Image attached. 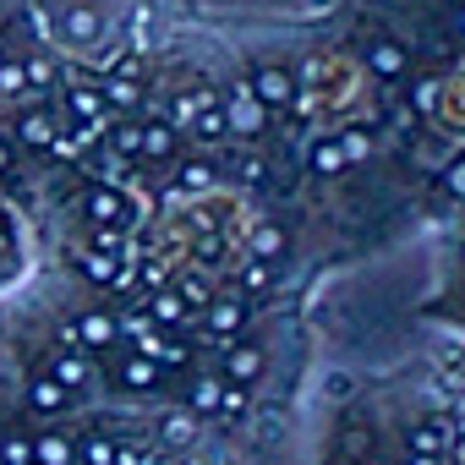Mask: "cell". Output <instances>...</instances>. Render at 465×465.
<instances>
[{
  "label": "cell",
  "mask_w": 465,
  "mask_h": 465,
  "mask_svg": "<svg viewBox=\"0 0 465 465\" xmlns=\"http://www.w3.org/2000/svg\"><path fill=\"white\" fill-rule=\"evenodd\" d=\"M361 55H367V66H372V77H383V83H400L405 66H411V55H405L394 39H367Z\"/></svg>",
  "instance_id": "6da1fadb"
},
{
  "label": "cell",
  "mask_w": 465,
  "mask_h": 465,
  "mask_svg": "<svg viewBox=\"0 0 465 465\" xmlns=\"http://www.w3.org/2000/svg\"><path fill=\"white\" fill-rule=\"evenodd\" d=\"M252 94L269 110H285V104H296V77L285 66H263V72H252Z\"/></svg>",
  "instance_id": "7a4b0ae2"
},
{
  "label": "cell",
  "mask_w": 465,
  "mask_h": 465,
  "mask_svg": "<svg viewBox=\"0 0 465 465\" xmlns=\"http://www.w3.org/2000/svg\"><path fill=\"white\" fill-rule=\"evenodd\" d=\"M224 378H230V383H242V389L258 383V378H263V351H258V345H230V356H224Z\"/></svg>",
  "instance_id": "3957f363"
},
{
  "label": "cell",
  "mask_w": 465,
  "mask_h": 465,
  "mask_svg": "<svg viewBox=\"0 0 465 465\" xmlns=\"http://www.w3.org/2000/svg\"><path fill=\"white\" fill-rule=\"evenodd\" d=\"M247 296H219V302H208V329L213 334H236L242 323H247Z\"/></svg>",
  "instance_id": "277c9868"
},
{
  "label": "cell",
  "mask_w": 465,
  "mask_h": 465,
  "mask_svg": "<svg viewBox=\"0 0 465 465\" xmlns=\"http://www.w3.org/2000/svg\"><path fill=\"white\" fill-rule=\"evenodd\" d=\"M88 208H94L99 224H132V203L121 192H110V186H94L88 192Z\"/></svg>",
  "instance_id": "5b68a950"
},
{
  "label": "cell",
  "mask_w": 465,
  "mask_h": 465,
  "mask_svg": "<svg viewBox=\"0 0 465 465\" xmlns=\"http://www.w3.org/2000/svg\"><path fill=\"white\" fill-rule=\"evenodd\" d=\"M115 383H121V389H132V394H153V383H159V361L137 351V356L115 372Z\"/></svg>",
  "instance_id": "8992f818"
},
{
  "label": "cell",
  "mask_w": 465,
  "mask_h": 465,
  "mask_svg": "<svg viewBox=\"0 0 465 465\" xmlns=\"http://www.w3.org/2000/svg\"><path fill=\"white\" fill-rule=\"evenodd\" d=\"M137 351L153 356L159 367H186V361H192V345H181V340H159V334H143Z\"/></svg>",
  "instance_id": "52a82bcc"
},
{
  "label": "cell",
  "mask_w": 465,
  "mask_h": 465,
  "mask_svg": "<svg viewBox=\"0 0 465 465\" xmlns=\"http://www.w3.org/2000/svg\"><path fill=\"white\" fill-rule=\"evenodd\" d=\"M224 121L236 126V132H263V121H269V104L258 99V94H247V99H236L224 110Z\"/></svg>",
  "instance_id": "ba28073f"
},
{
  "label": "cell",
  "mask_w": 465,
  "mask_h": 465,
  "mask_svg": "<svg viewBox=\"0 0 465 465\" xmlns=\"http://www.w3.org/2000/svg\"><path fill=\"white\" fill-rule=\"evenodd\" d=\"M17 137H23L28 148H50V143H55V115H50V110H28V115L17 121Z\"/></svg>",
  "instance_id": "9c48e42d"
},
{
  "label": "cell",
  "mask_w": 465,
  "mask_h": 465,
  "mask_svg": "<svg viewBox=\"0 0 465 465\" xmlns=\"http://www.w3.org/2000/svg\"><path fill=\"white\" fill-rule=\"evenodd\" d=\"M66 400H72V389H66L55 372H50V378H34V389H28V405H34V411H61Z\"/></svg>",
  "instance_id": "30bf717a"
},
{
  "label": "cell",
  "mask_w": 465,
  "mask_h": 465,
  "mask_svg": "<svg viewBox=\"0 0 465 465\" xmlns=\"http://www.w3.org/2000/svg\"><path fill=\"white\" fill-rule=\"evenodd\" d=\"M77 340H83V345H94V351H110V345H115V318L88 312V318H83V329H77Z\"/></svg>",
  "instance_id": "8fae6325"
},
{
  "label": "cell",
  "mask_w": 465,
  "mask_h": 465,
  "mask_svg": "<svg viewBox=\"0 0 465 465\" xmlns=\"http://www.w3.org/2000/svg\"><path fill=\"white\" fill-rule=\"evenodd\" d=\"M285 247H291V236H285L280 224H263L258 236H252V258H269L274 263V258H285Z\"/></svg>",
  "instance_id": "7c38bea8"
},
{
  "label": "cell",
  "mask_w": 465,
  "mask_h": 465,
  "mask_svg": "<svg viewBox=\"0 0 465 465\" xmlns=\"http://www.w3.org/2000/svg\"><path fill=\"white\" fill-rule=\"evenodd\" d=\"M411 449H421V454H443V449H449V427H443V421H421V427L411 432Z\"/></svg>",
  "instance_id": "4fadbf2b"
},
{
  "label": "cell",
  "mask_w": 465,
  "mask_h": 465,
  "mask_svg": "<svg viewBox=\"0 0 465 465\" xmlns=\"http://www.w3.org/2000/svg\"><path fill=\"white\" fill-rule=\"evenodd\" d=\"M115 269H121V263H115L110 252H83V274H88L94 285H110V280H115Z\"/></svg>",
  "instance_id": "5bb4252c"
},
{
  "label": "cell",
  "mask_w": 465,
  "mask_h": 465,
  "mask_svg": "<svg viewBox=\"0 0 465 465\" xmlns=\"http://www.w3.org/2000/svg\"><path fill=\"white\" fill-rule=\"evenodd\" d=\"M55 378H61L66 389H83V383H88V361H83L77 351H66V356L55 361Z\"/></svg>",
  "instance_id": "9a60e30c"
},
{
  "label": "cell",
  "mask_w": 465,
  "mask_h": 465,
  "mask_svg": "<svg viewBox=\"0 0 465 465\" xmlns=\"http://www.w3.org/2000/svg\"><path fill=\"white\" fill-rule=\"evenodd\" d=\"M170 148H175V132L170 126H143V153L148 159H164Z\"/></svg>",
  "instance_id": "2e32d148"
},
{
  "label": "cell",
  "mask_w": 465,
  "mask_h": 465,
  "mask_svg": "<svg viewBox=\"0 0 465 465\" xmlns=\"http://www.w3.org/2000/svg\"><path fill=\"white\" fill-rule=\"evenodd\" d=\"M312 170H318V175L345 170V148H340V143H318V148H312Z\"/></svg>",
  "instance_id": "e0dca14e"
},
{
  "label": "cell",
  "mask_w": 465,
  "mask_h": 465,
  "mask_svg": "<svg viewBox=\"0 0 465 465\" xmlns=\"http://www.w3.org/2000/svg\"><path fill=\"white\" fill-rule=\"evenodd\" d=\"M153 318H159V323H181V318H186L181 291H159V296H153Z\"/></svg>",
  "instance_id": "ac0fdd59"
},
{
  "label": "cell",
  "mask_w": 465,
  "mask_h": 465,
  "mask_svg": "<svg viewBox=\"0 0 465 465\" xmlns=\"http://www.w3.org/2000/svg\"><path fill=\"white\" fill-rule=\"evenodd\" d=\"M219 394H224V383H213V378H203V383H192V411H197V416H208V411H219Z\"/></svg>",
  "instance_id": "d6986e66"
},
{
  "label": "cell",
  "mask_w": 465,
  "mask_h": 465,
  "mask_svg": "<svg viewBox=\"0 0 465 465\" xmlns=\"http://www.w3.org/2000/svg\"><path fill=\"white\" fill-rule=\"evenodd\" d=\"M39 460H45V465H66V460H72V443H66L61 432H45V438H39Z\"/></svg>",
  "instance_id": "ffe728a7"
},
{
  "label": "cell",
  "mask_w": 465,
  "mask_h": 465,
  "mask_svg": "<svg viewBox=\"0 0 465 465\" xmlns=\"http://www.w3.org/2000/svg\"><path fill=\"white\" fill-rule=\"evenodd\" d=\"M242 285H247V291H269V285H274V263H269V258L247 263V269H242Z\"/></svg>",
  "instance_id": "44dd1931"
},
{
  "label": "cell",
  "mask_w": 465,
  "mask_h": 465,
  "mask_svg": "<svg viewBox=\"0 0 465 465\" xmlns=\"http://www.w3.org/2000/svg\"><path fill=\"white\" fill-rule=\"evenodd\" d=\"M159 438H164V443H175V449H181V443H186V438H192V416H164V421H159Z\"/></svg>",
  "instance_id": "7402d4cb"
},
{
  "label": "cell",
  "mask_w": 465,
  "mask_h": 465,
  "mask_svg": "<svg viewBox=\"0 0 465 465\" xmlns=\"http://www.w3.org/2000/svg\"><path fill=\"white\" fill-rule=\"evenodd\" d=\"M83 465H115V443L110 438H88L83 443Z\"/></svg>",
  "instance_id": "603a6c76"
},
{
  "label": "cell",
  "mask_w": 465,
  "mask_h": 465,
  "mask_svg": "<svg viewBox=\"0 0 465 465\" xmlns=\"http://www.w3.org/2000/svg\"><path fill=\"white\" fill-rule=\"evenodd\" d=\"M66 104H72V115H99V94L94 88H72Z\"/></svg>",
  "instance_id": "cb8c5ba5"
},
{
  "label": "cell",
  "mask_w": 465,
  "mask_h": 465,
  "mask_svg": "<svg viewBox=\"0 0 465 465\" xmlns=\"http://www.w3.org/2000/svg\"><path fill=\"white\" fill-rule=\"evenodd\" d=\"M208 181H213V170H208V164H203V159H192V164H186V170H181V186H186V192H203V186H208Z\"/></svg>",
  "instance_id": "d4e9b609"
},
{
  "label": "cell",
  "mask_w": 465,
  "mask_h": 465,
  "mask_svg": "<svg viewBox=\"0 0 465 465\" xmlns=\"http://www.w3.org/2000/svg\"><path fill=\"white\" fill-rule=\"evenodd\" d=\"M219 411H224V416H242V411H247V394H242V383H224V394H219Z\"/></svg>",
  "instance_id": "484cf974"
},
{
  "label": "cell",
  "mask_w": 465,
  "mask_h": 465,
  "mask_svg": "<svg viewBox=\"0 0 465 465\" xmlns=\"http://www.w3.org/2000/svg\"><path fill=\"white\" fill-rule=\"evenodd\" d=\"M28 88V72L23 66H0V94H23Z\"/></svg>",
  "instance_id": "4316f807"
},
{
  "label": "cell",
  "mask_w": 465,
  "mask_h": 465,
  "mask_svg": "<svg viewBox=\"0 0 465 465\" xmlns=\"http://www.w3.org/2000/svg\"><path fill=\"white\" fill-rule=\"evenodd\" d=\"M115 148L121 153H143V126H121L115 132Z\"/></svg>",
  "instance_id": "83f0119b"
},
{
  "label": "cell",
  "mask_w": 465,
  "mask_h": 465,
  "mask_svg": "<svg viewBox=\"0 0 465 465\" xmlns=\"http://www.w3.org/2000/svg\"><path fill=\"white\" fill-rule=\"evenodd\" d=\"M340 148H345V159H367L372 137H367V132H351V137H340Z\"/></svg>",
  "instance_id": "f1b7e54d"
},
{
  "label": "cell",
  "mask_w": 465,
  "mask_h": 465,
  "mask_svg": "<svg viewBox=\"0 0 465 465\" xmlns=\"http://www.w3.org/2000/svg\"><path fill=\"white\" fill-rule=\"evenodd\" d=\"M181 302H186V307H208V285H203V280H186V285H181Z\"/></svg>",
  "instance_id": "f546056e"
},
{
  "label": "cell",
  "mask_w": 465,
  "mask_h": 465,
  "mask_svg": "<svg viewBox=\"0 0 465 465\" xmlns=\"http://www.w3.org/2000/svg\"><path fill=\"white\" fill-rule=\"evenodd\" d=\"M224 126H230V121H224V110H208V115L197 121V132H203V137H219Z\"/></svg>",
  "instance_id": "4dcf8cb0"
},
{
  "label": "cell",
  "mask_w": 465,
  "mask_h": 465,
  "mask_svg": "<svg viewBox=\"0 0 465 465\" xmlns=\"http://www.w3.org/2000/svg\"><path fill=\"white\" fill-rule=\"evenodd\" d=\"M23 72H28V83H34V88H45V83L55 77V72H50V61H28Z\"/></svg>",
  "instance_id": "1f68e13d"
},
{
  "label": "cell",
  "mask_w": 465,
  "mask_h": 465,
  "mask_svg": "<svg viewBox=\"0 0 465 465\" xmlns=\"http://www.w3.org/2000/svg\"><path fill=\"white\" fill-rule=\"evenodd\" d=\"M432 99H438V88L432 83H416V110H432Z\"/></svg>",
  "instance_id": "d6a6232c"
},
{
  "label": "cell",
  "mask_w": 465,
  "mask_h": 465,
  "mask_svg": "<svg viewBox=\"0 0 465 465\" xmlns=\"http://www.w3.org/2000/svg\"><path fill=\"white\" fill-rule=\"evenodd\" d=\"M242 181H263V159H242Z\"/></svg>",
  "instance_id": "836d02e7"
},
{
  "label": "cell",
  "mask_w": 465,
  "mask_h": 465,
  "mask_svg": "<svg viewBox=\"0 0 465 465\" xmlns=\"http://www.w3.org/2000/svg\"><path fill=\"white\" fill-rule=\"evenodd\" d=\"M449 186H454V192H460V197H465V164H460V170H454V175H449Z\"/></svg>",
  "instance_id": "e575fe53"
},
{
  "label": "cell",
  "mask_w": 465,
  "mask_h": 465,
  "mask_svg": "<svg viewBox=\"0 0 465 465\" xmlns=\"http://www.w3.org/2000/svg\"><path fill=\"white\" fill-rule=\"evenodd\" d=\"M411 465H438V454H421V449H416V454H411Z\"/></svg>",
  "instance_id": "d590c367"
},
{
  "label": "cell",
  "mask_w": 465,
  "mask_h": 465,
  "mask_svg": "<svg viewBox=\"0 0 465 465\" xmlns=\"http://www.w3.org/2000/svg\"><path fill=\"white\" fill-rule=\"evenodd\" d=\"M0 170H12V148L6 143H0Z\"/></svg>",
  "instance_id": "8d00e7d4"
},
{
  "label": "cell",
  "mask_w": 465,
  "mask_h": 465,
  "mask_svg": "<svg viewBox=\"0 0 465 465\" xmlns=\"http://www.w3.org/2000/svg\"><path fill=\"white\" fill-rule=\"evenodd\" d=\"M460 34H465V6H460Z\"/></svg>",
  "instance_id": "74e56055"
},
{
  "label": "cell",
  "mask_w": 465,
  "mask_h": 465,
  "mask_svg": "<svg viewBox=\"0 0 465 465\" xmlns=\"http://www.w3.org/2000/svg\"><path fill=\"white\" fill-rule=\"evenodd\" d=\"M23 465H45V460H23Z\"/></svg>",
  "instance_id": "f35d334b"
},
{
  "label": "cell",
  "mask_w": 465,
  "mask_h": 465,
  "mask_svg": "<svg viewBox=\"0 0 465 465\" xmlns=\"http://www.w3.org/2000/svg\"><path fill=\"white\" fill-rule=\"evenodd\" d=\"M192 465H208V460H192Z\"/></svg>",
  "instance_id": "ab89813d"
}]
</instances>
